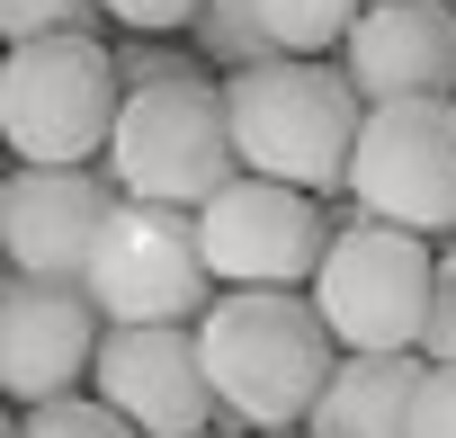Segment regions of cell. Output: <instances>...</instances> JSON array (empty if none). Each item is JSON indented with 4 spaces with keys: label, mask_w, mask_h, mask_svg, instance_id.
Here are the masks:
<instances>
[{
    "label": "cell",
    "mask_w": 456,
    "mask_h": 438,
    "mask_svg": "<svg viewBox=\"0 0 456 438\" xmlns=\"http://www.w3.org/2000/svg\"><path fill=\"white\" fill-rule=\"evenodd\" d=\"M367 108L394 99H456V0H376L331 54Z\"/></svg>",
    "instance_id": "12"
},
{
    "label": "cell",
    "mask_w": 456,
    "mask_h": 438,
    "mask_svg": "<svg viewBox=\"0 0 456 438\" xmlns=\"http://www.w3.org/2000/svg\"><path fill=\"white\" fill-rule=\"evenodd\" d=\"M99 304L81 296V278H19L0 269V402H63L90 385L99 367Z\"/></svg>",
    "instance_id": "9"
},
{
    "label": "cell",
    "mask_w": 456,
    "mask_h": 438,
    "mask_svg": "<svg viewBox=\"0 0 456 438\" xmlns=\"http://www.w3.org/2000/svg\"><path fill=\"white\" fill-rule=\"evenodd\" d=\"M411 438H456V367L420 358V393H411Z\"/></svg>",
    "instance_id": "19"
},
{
    "label": "cell",
    "mask_w": 456,
    "mask_h": 438,
    "mask_svg": "<svg viewBox=\"0 0 456 438\" xmlns=\"http://www.w3.org/2000/svg\"><path fill=\"white\" fill-rule=\"evenodd\" d=\"M99 0H0V45H45V36H99Z\"/></svg>",
    "instance_id": "16"
},
{
    "label": "cell",
    "mask_w": 456,
    "mask_h": 438,
    "mask_svg": "<svg viewBox=\"0 0 456 438\" xmlns=\"http://www.w3.org/2000/svg\"><path fill=\"white\" fill-rule=\"evenodd\" d=\"M349 206L367 224L447 242L456 233V99L367 108L358 152H349Z\"/></svg>",
    "instance_id": "7"
},
{
    "label": "cell",
    "mask_w": 456,
    "mask_h": 438,
    "mask_svg": "<svg viewBox=\"0 0 456 438\" xmlns=\"http://www.w3.org/2000/svg\"><path fill=\"white\" fill-rule=\"evenodd\" d=\"M197 358H206L215 411L251 438L305 429V411L322 402V385L340 367L314 296H215L197 313Z\"/></svg>",
    "instance_id": "1"
},
{
    "label": "cell",
    "mask_w": 456,
    "mask_h": 438,
    "mask_svg": "<svg viewBox=\"0 0 456 438\" xmlns=\"http://www.w3.org/2000/svg\"><path fill=\"white\" fill-rule=\"evenodd\" d=\"M99 10H108L117 28H134V36H170V28H197L206 0H99Z\"/></svg>",
    "instance_id": "20"
},
{
    "label": "cell",
    "mask_w": 456,
    "mask_h": 438,
    "mask_svg": "<svg viewBox=\"0 0 456 438\" xmlns=\"http://www.w3.org/2000/svg\"><path fill=\"white\" fill-rule=\"evenodd\" d=\"M305 296L340 358H420L429 296H438V242L349 215V224H331V251Z\"/></svg>",
    "instance_id": "4"
},
{
    "label": "cell",
    "mask_w": 456,
    "mask_h": 438,
    "mask_svg": "<svg viewBox=\"0 0 456 438\" xmlns=\"http://www.w3.org/2000/svg\"><path fill=\"white\" fill-rule=\"evenodd\" d=\"M81 296L99 304L108 331H161V322H197L215 304V278H206V251H197V215H170V206H117L108 233L81 269Z\"/></svg>",
    "instance_id": "6"
},
{
    "label": "cell",
    "mask_w": 456,
    "mask_h": 438,
    "mask_svg": "<svg viewBox=\"0 0 456 438\" xmlns=\"http://www.w3.org/2000/svg\"><path fill=\"white\" fill-rule=\"evenodd\" d=\"M251 10H260V28H269V45H278V54L322 63V54H340V45H349V28L376 10V0H251Z\"/></svg>",
    "instance_id": "14"
},
{
    "label": "cell",
    "mask_w": 456,
    "mask_h": 438,
    "mask_svg": "<svg viewBox=\"0 0 456 438\" xmlns=\"http://www.w3.org/2000/svg\"><path fill=\"white\" fill-rule=\"evenodd\" d=\"M278 438H305V429H278Z\"/></svg>",
    "instance_id": "23"
},
{
    "label": "cell",
    "mask_w": 456,
    "mask_h": 438,
    "mask_svg": "<svg viewBox=\"0 0 456 438\" xmlns=\"http://www.w3.org/2000/svg\"><path fill=\"white\" fill-rule=\"evenodd\" d=\"M126 81L99 36H45L0 54V143L19 170H108Z\"/></svg>",
    "instance_id": "3"
},
{
    "label": "cell",
    "mask_w": 456,
    "mask_h": 438,
    "mask_svg": "<svg viewBox=\"0 0 456 438\" xmlns=\"http://www.w3.org/2000/svg\"><path fill=\"white\" fill-rule=\"evenodd\" d=\"M420 358H429V367H456V260H438V296H429Z\"/></svg>",
    "instance_id": "21"
},
{
    "label": "cell",
    "mask_w": 456,
    "mask_h": 438,
    "mask_svg": "<svg viewBox=\"0 0 456 438\" xmlns=\"http://www.w3.org/2000/svg\"><path fill=\"white\" fill-rule=\"evenodd\" d=\"M188 54H197L215 81H233V72H251V63H278V45H269V28H260L251 0H206L197 28H188Z\"/></svg>",
    "instance_id": "15"
},
{
    "label": "cell",
    "mask_w": 456,
    "mask_h": 438,
    "mask_svg": "<svg viewBox=\"0 0 456 438\" xmlns=\"http://www.w3.org/2000/svg\"><path fill=\"white\" fill-rule=\"evenodd\" d=\"M0 438H19V420H10V402H0Z\"/></svg>",
    "instance_id": "22"
},
{
    "label": "cell",
    "mask_w": 456,
    "mask_h": 438,
    "mask_svg": "<svg viewBox=\"0 0 456 438\" xmlns=\"http://www.w3.org/2000/svg\"><path fill=\"white\" fill-rule=\"evenodd\" d=\"M108 179H117V197L170 206V215H197L206 197H224V188L242 179L233 126H224V81L206 72V81L126 90L117 134H108Z\"/></svg>",
    "instance_id": "5"
},
{
    "label": "cell",
    "mask_w": 456,
    "mask_h": 438,
    "mask_svg": "<svg viewBox=\"0 0 456 438\" xmlns=\"http://www.w3.org/2000/svg\"><path fill=\"white\" fill-rule=\"evenodd\" d=\"M108 170H10L0 179V260L19 278H81L108 215H117Z\"/></svg>",
    "instance_id": "11"
},
{
    "label": "cell",
    "mask_w": 456,
    "mask_h": 438,
    "mask_svg": "<svg viewBox=\"0 0 456 438\" xmlns=\"http://www.w3.org/2000/svg\"><path fill=\"white\" fill-rule=\"evenodd\" d=\"M420 358H340L322 402L305 411V438H411Z\"/></svg>",
    "instance_id": "13"
},
{
    "label": "cell",
    "mask_w": 456,
    "mask_h": 438,
    "mask_svg": "<svg viewBox=\"0 0 456 438\" xmlns=\"http://www.w3.org/2000/svg\"><path fill=\"white\" fill-rule=\"evenodd\" d=\"M19 438H134L99 393H63V402H37L28 420H19Z\"/></svg>",
    "instance_id": "17"
},
{
    "label": "cell",
    "mask_w": 456,
    "mask_h": 438,
    "mask_svg": "<svg viewBox=\"0 0 456 438\" xmlns=\"http://www.w3.org/2000/svg\"><path fill=\"white\" fill-rule=\"evenodd\" d=\"M117 81H126V90H152V81H206V63L179 54V45H126V54H117Z\"/></svg>",
    "instance_id": "18"
},
{
    "label": "cell",
    "mask_w": 456,
    "mask_h": 438,
    "mask_svg": "<svg viewBox=\"0 0 456 438\" xmlns=\"http://www.w3.org/2000/svg\"><path fill=\"white\" fill-rule=\"evenodd\" d=\"M90 393L134 429V438H206L224 411H215V385H206V358H197V322H161V331H108L99 340V367H90Z\"/></svg>",
    "instance_id": "10"
},
{
    "label": "cell",
    "mask_w": 456,
    "mask_h": 438,
    "mask_svg": "<svg viewBox=\"0 0 456 438\" xmlns=\"http://www.w3.org/2000/svg\"><path fill=\"white\" fill-rule=\"evenodd\" d=\"M206 438H224V429H206Z\"/></svg>",
    "instance_id": "24"
},
{
    "label": "cell",
    "mask_w": 456,
    "mask_h": 438,
    "mask_svg": "<svg viewBox=\"0 0 456 438\" xmlns=\"http://www.w3.org/2000/svg\"><path fill=\"white\" fill-rule=\"evenodd\" d=\"M197 251H206L215 296H305L331 251V215L322 197L242 170L224 197L197 206Z\"/></svg>",
    "instance_id": "8"
},
{
    "label": "cell",
    "mask_w": 456,
    "mask_h": 438,
    "mask_svg": "<svg viewBox=\"0 0 456 438\" xmlns=\"http://www.w3.org/2000/svg\"><path fill=\"white\" fill-rule=\"evenodd\" d=\"M224 126H233V161L251 179H278V188H349V152H358V126H367V99L349 90V72L322 54H278V63H251L224 81Z\"/></svg>",
    "instance_id": "2"
}]
</instances>
